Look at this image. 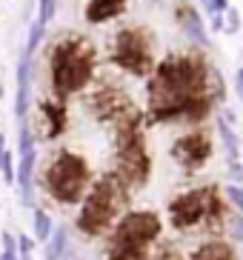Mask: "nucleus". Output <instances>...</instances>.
Returning a JSON list of instances; mask_svg holds the SVG:
<instances>
[{"label":"nucleus","mask_w":243,"mask_h":260,"mask_svg":"<svg viewBox=\"0 0 243 260\" xmlns=\"http://www.w3.org/2000/svg\"><path fill=\"white\" fill-rule=\"evenodd\" d=\"M149 112L155 120L189 117L200 120L209 112V66L195 57L163 60L149 83Z\"/></svg>","instance_id":"obj_1"},{"label":"nucleus","mask_w":243,"mask_h":260,"mask_svg":"<svg viewBox=\"0 0 243 260\" xmlns=\"http://www.w3.org/2000/svg\"><path fill=\"white\" fill-rule=\"evenodd\" d=\"M49 69H52V92L66 100L69 94L80 92L92 80L95 49L83 38H63L54 43L49 54Z\"/></svg>","instance_id":"obj_2"},{"label":"nucleus","mask_w":243,"mask_h":260,"mask_svg":"<svg viewBox=\"0 0 243 260\" xmlns=\"http://www.w3.org/2000/svg\"><path fill=\"white\" fill-rule=\"evenodd\" d=\"M160 229L163 226L155 212H129L114 226L106 260H149V243Z\"/></svg>","instance_id":"obj_3"},{"label":"nucleus","mask_w":243,"mask_h":260,"mask_svg":"<svg viewBox=\"0 0 243 260\" xmlns=\"http://www.w3.org/2000/svg\"><path fill=\"white\" fill-rule=\"evenodd\" d=\"M86 183H89V166L80 154L60 152L52 166L46 169V189L60 203H80Z\"/></svg>","instance_id":"obj_4"},{"label":"nucleus","mask_w":243,"mask_h":260,"mask_svg":"<svg viewBox=\"0 0 243 260\" xmlns=\"http://www.w3.org/2000/svg\"><path fill=\"white\" fill-rule=\"evenodd\" d=\"M221 214H223V206H221V200H218L212 186L192 189L169 203V217H172V226L175 229H192L198 223L218 226L221 223Z\"/></svg>","instance_id":"obj_5"},{"label":"nucleus","mask_w":243,"mask_h":260,"mask_svg":"<svg viewBox=\"0 0 243 260\" xmlns=\"http://www.w3.org/2000/svg\"><path fill=\"white\" fill-rule=\"evenodd\" d=\"M114 209H117V186L112 177H103L83 198V206L77 214V229L83 235H100L112 223Z\"/></svg>","instance_id":"obj_6"},{"label":"nucleus","mask_w":243,"mask_h":260,"mask_svg":"<svg viewBox=\"0 0 243 260\" xmlns=\"http://www.w3.org/2000/svg\"><path fill=\"white\" fill-rule=\"evenodd\" d=\"M112 60L129 75H146L152 69V49L140 29H120L114 38Z\"/></svg>","instance_id":"obj_7"},{"label":"nucleus","mask_w":243,"mask_h":260,"mask_svg":"<svg viewBox=\"0 0 243 260\" xmlns=\"http://www.w3.org/2000/svg\"><path fill=\"white\" fill-rule=\"evenodd\" d=\"M35 138H32L29 123H20L17 135V166H15V183L20 206H35Z\"/></svg>","instance_id":"obj_8"},{"label":"nucleus","mask_w":243,"mask_h":260,"mask_svg":"<svg viewBox=\"0 0 243 260\" xmlns=\"http://www.w3.org/2000/svg\"><path fill=\"white\" fill-rule=\"evenodd\" d=\"M209 152H212V143L203 135H186V138H177L172 143V157L186 169H200Z\"/></svg>","instance_id":"obj_9"},{"label":"nucleus","mask_w":243,"mask_h":260,"mask_svg":"<svg viewBox=\"0 0 243 260\" xmlns=\"http://www.w3.org/2000/svg\"><path fill=\"white\" fill-rule=\"evenodd\" d=\"M29 94H32V57L23 54L20 63H17V94H15V115L20 123H26Z\"/></svg>","instance_id":"obj_10"},{"label":"nucleus","mask_w":243,"mask_h":260,"mask_svg":"<svg viewBox=\"0 0 243 260\" xmlns=\"http://www.w3.org/2000/svg\"><path fill=\"white\" fill-rule=\"evenodd\" d=\"M177 20H180L186 38H192L198 46H209V35H206V26L200 20V15L192 6H180L177 9Z\"/></svg>","instance_id":"obj_11"},{"label":"nucleus","mask_w":243,"mask_h":260,"mask_svg":"<svg viewBox=\"0 0 243 260\" xmlns=\"http://www.w3.org/2000/svg\"><path fill=\"white\" fill-rule=\"evenodd\" d=\"M126 0H89L86 6V23H106L112 17L123 15Z\"/></svg>","instance_id":"obj_12"},{"label":"nucleus","mask_w":243,"mask_h":260,"mask_svg":"<svg viewBox=\"0 0 243 260\" xmlns=\"http://www.w3.org/2000/svg\"><path fill=\"white\" fill-rule=\"evenodd\" d=\"M40 115H43V120L49 123V129H46V138L49 140H54L63 129H66V109H63L60 103L40 100Z\"/></svg>","instance_id":"obj_13"},{"label":"nucleus","mask_w":243,"mask_h":260,"mask_svg":"<svg viewBox=\"0 0 243 260\" xmlns=\"http://www.w3.org/2000/svg\"><path fill=\"white\" fill-rule=\"evenodd\" d=\"M46 260H60L66 254V226H54L52 237L46 240Z\"/></svg>","instance_id":"obj_14"},{"label":"nucleus","mask_w":243,"mask_h":260,"mask_svg":"<svg viewBox=\"0 0 243 260\" xmlns=\"http://www.w3.org/2000/svg\"><path fill=\"white\" fill-rule=\"evenodd\" d=\"M218 132H221L223 146H226V152H229V163H237V157H240V146H237V135H235V129L226 123V117L218 120Z\"/></svg>","instance_id":"obj_15"},{"label":"nucleus","mask_w":243,"mask_h":260,"mask_svg":"<svg viewBox=\"0 0 243 260\" xmlns=\"http://www.w3.org/2000/svg\"><path fill=\"white\" fill-rule=\"evenodd\" d=\"M195 260H235L232 257V249H229L226 243H206L198 249V254H195Z\"/></svg>","instance_id":"obj_16"},{"label":"nucleus","mask_w":243,"mask_h":260,"mask_svg":"<svg viewBox=\"0 0 243 260\" xmlns=\"http://www.w3.org/2000/svg\"><path fill=\"white\" fill-rule=\"evenodd\" d=\"M32 226H35V240H38V243H46V240L52 237V232H54L52 217H49L43 209H35V220H32Z\"/></svg>","instance_id":"obj_17"},{"label":"nucleus","mask_w":243,"mask_h":260,"mask_svg":"<svg viewBox=\"0 0 243 260\" xmlns=\"http://www.w3.org/2000/svg\"><path fill=\"white\" fill-rule=\"evenodd\" d=\"M43 31H46V26H40L38 20H32V26H29V40H26V57H32V54L38 52V46H40V40H43Z\"/></svg>","instance_id":"obj_18"},{"label":"nucleus","mask_w":243,"mask_h":260,"mask_svg":"<svg viewBox=\"0 0 243 260\" xmlns=\"http://www.w3.org/2000/svg\"><path fill=\"white\" fill-rule=\"evenodd\" d=\"M54 12H57V0H38V20L40 26H49L54 20Z\"/></svg>","instance_id":"obj_19"},{"label":"nucleus","mask_w":243,"mask_h":260,"mask_svg":"<svg viewBox=\"0 0 243 260\" xmlns=\"http://www.w3.org/2000/svg\"><path fill=\"white\" fill-rule=\"evenodd\" d=\"M223 31H226V35H237V31H240V12H237L235 6H229L226 12H223Z\"/></svg>","instance_id":"obj_20"},{"label":"nucleus","mask_w":243,"mask_h":260,"mask_svg":"<svg viewBox=\"0 0 243 260\" xmlns=\"http://www.w3.org/2000/svg\"><path fill=\"white\" fill-rule=\"evenodd\" d=\"M0 175H3L6 183H15V154L9 152V149L0 154Z\"/></svg>","instance_id":"obj_21"},{"label":"nucleus","mask_w":243,"mask_h":260,"mask_svg":"<svg viewBox=\"0 0 243 260\" xmlns=\"http://www.w3.org/2000/svg\"><path fill=\"white\" fill-rule=\"evenodd\" d=\"M226 200L243 214V189H240L237 183H229V186H226Z\"/></svg>","instance_id":"obj_22"},{"label":"nucleus","mask_w":243,"mask_h":260,"mask_svg":"<svg viewBox=\"0 0 243 260\" xmlns=\"http://www.w3.org/2000/svg\"><path fill=\"white\" fill-rule=\"evenodd\" d=\"M200 3H203V9H206V15H209V17L221 15V12H218V0H200Z\"/></svg>","instance_id":"obj_23"},{"label":"nucleus","mask_w":243,"mask_h":260,"mask_svg":"<svg viewBox=\"0 0 243 260\" xmlns=\"http://www.w3.org/2000/svg\"><path fill=\"white\" fill-rule=\"evenodd\" d=\"M235 89H237V98L243 103V69H237V75H235Z\"/></svg>","instance_id":"obj_24"},{"label":"nucleus","mask_w":243,"mask_h":260,"mask_svg":"<svg viewBox=\"0 0 243 260\" xmlns=\"http://www.w3.org/2000/svg\"><path fill=\"white\" fill-rule=\"evenodd\" d=\"M212 29L215 31H223V15H212Z\"/></svg>","instance_id":"obj_25"},{"label":"nucleus","mask_w":243,"mask_h":260,"mask_svg":"<svg viewBox=\"0 0 243 260\" xmlns=\"http://www.w3.org/2000/svg\"><path fill=\"white\" fill-rule=\"evenodd\" d=\"M229 166H232V177H235V183H237V180H243V169L237 166V163H229Z\"/></svg>","instance_id":"obj_26"},{"label":"nucleus","mask_w":243,"mask_h":260,"mask_svg":"<svg viewBox=\"0 0 243 260\" xmlns=\"http://www.w3.org/2000/svg\"><path fill=\"white\" fill-rule=\"evenodd\" d=\"M226 9H229V0H218V12H221V15L226 12Z\"/></svg>","instance_id":"obj_27"},{"label":"nucleus","mask_w":243,"mask_h":260,"mask_svg":"<svg viewBox=\"0 0 243 260\" xmlns=\"http://www.w3.org/2000/svg\"><path fill=\"white\" fill-rule=\"evenodd\" d=\"M160 260H180V257H177L175 252H169V254H163V257H160Z\"/></svg>","instance_id":"obj_28"},{"label":"nucleus","mask_w":243,"mask_h":260,"mask_svg":"<svg viewBox=\"0 0 243 260\" xmlns=\"http://www.w3.org/2000/svg\"><path fill=\"white\" fill-rule=\"evenodd\" d=\"M6 152V138H3V135H0V154Z\"/></svg>","instance_id":"obj_29"},{"label":"nucleus","mask_w":243,"mask_h":260,"mask_svg":"<svg viewBox=\"0 0 243 260\" xmlns=\"http://www.w3.org/2000/svg\"><path fill=\"white\" fill-rule=\"evenodd\" d=\"M0 98H3V83H0Z\"/></svg>","instance_id":"obj_30"}]
</instances>
